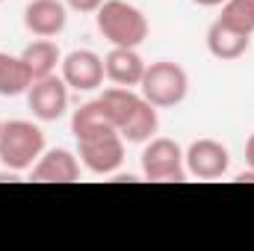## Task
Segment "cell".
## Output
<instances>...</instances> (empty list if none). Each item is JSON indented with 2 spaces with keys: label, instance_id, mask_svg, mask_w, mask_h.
I'll list each match as a JSON object with an SVG mask.
<instances>
[{
  "label": "cell",
  "instance_id": "obj_9",
  "mask_svg": "<svg viewBox=\"0 0 254 251\" xmlns=\"http://www.w3.org/2000/svg\"><path fill=\"white\" fill-rule=\"evenodd\" d=\"M63 80L68 83V89L74 92H95L104 83V57H98L89 48L71 51L68 57H63Z\"/></svg>",
  "mask_w": 254,
  "mask_h": 251
},
{
  "label": "cell",
  "instance_id": "obj_19",
  "mask_svg": "<svg viewBox=\"0 0 254 251\" xmlns=\"http://www.w3.org/2000/svg\"><path fill=\"white\" fill-rule=\"evenodd\" d=\"M246 166L254 169V133L249 136V142H246Z\"/></svg>",
  "mask_w": 254,
  "mask_h": 251
},
{
  "label": "cell",
  "instance_id": "obj_21",
  "mask_svg": "<svg viewBox=\"0 0 254 251\" xmlns=\"http://www.w3.org/2000/svg\"><path fill=\"white\" fill-rule=\"evenodd\" d=\"M195 6H204V9H216V6H222L225 0H192Z\"/></svg>",
  "mask_w": 254,
  "mask_h": 251
},
{
  "label": "cell",
  "instance_id": "obj_11",
  "mask_svg": "<svg viewBox=\"0 0 254 251\" xmlns=\"http://www.w3.org/2000/svg\"><path fill=\"white\" fill-rule=\"evenodd\" d=\"M30 178L39 184H74L80 178V160L68 148H51L36 160Z\"/></svg>",
  "mask_w": 254,
  "mask_h": 251
},
{
  "label": "cell",
  "instance_id": "obj_16",
  "mask_svg": "<svg viewBox=\"0 0 254 251\" xmlns=\"http://www.w3.org/2000/svg\"><path fill=\"white\" fill-rule=\"evenodd\" d=\"M30 83H33V74H30V68L24 65V60L15 57V54L0 51V98L27 95Z\"/></svg>",
  "mask_w": 254,
  "mask_h": 251
},
{
  "label": "cell",
  "instance_id": "obj_15",
  "mask_svg": "<svg viewBox=\"0 0 254 251\" xmlns=\"http://www.w3.org/2000/svg\"><path fill=\"white\" fill-rule=\"evenodd\" d=\"M21 60L30 68L33 80H39V77L57 74V68L63 65V54H60V48H57L54 39H36V42H30L21 51Z\"/></svg>",
  "mask_w": 254,
  "mask_h": 251
},
{
  "label": "cell",
  "instance_id": "obj_12",
  "mask_svg": "<svg viewBox=\"0 0 254 251\" xmlns=\"http://www.w3.org/2000/svg\"><path fill=\"white\" fill-rule=\"evenodd\" d=\"M145 60L139 57L136 48H113L107 57H104V77L113 83V86H139L142 83V74H145Z\"/></svg>",
  "mask_w": 254,
  "mask_h": 251
},
{
  "label": "cell",
  "instance_id": "obj_22",
  "mask_svg": "<svg viewBox=\"0 0 254 251\" xmlns=\"http://www.w3.org/2000/svg\"><path fill=\"white\" fill-rule=\"evenodd\" d=\"M0 127H3V122H0Z\"/></svg>",
  "mask_w": 254,
  "mask_h": 251
},
{
  "label": "cell",
  "instance_id": "obj_1",
  "mask_svg": "<svg viewBox=\"0 0 254 251\" xmlns=\"http://www.w3.org/2000/svg\"><path fill=\"white\" fill-rule=\"evenodd\" d=\"M98 98L104 101L113 125L125 142L142 145V142L154 139V133L160 127V116H157V107L142 98V92H133L127 86H110Z\"/></svg>",
  "mask_w": 254,
  "mask_h": 251
},
{
  "label": "cell",
  "instance_id": "obj_8",
  "mask_svg": "<svg viewBox=\"0 0 254 251\" xmlns=\"http://www.w3.org/2000/svg\"><path fill=\"white\" fill-rule=\"evenodd\" d=\"M184 163H187V175H192V178H198V181H219L231 169V154L216 139H195L184 151Z\"/></svg>",
  "mask_w": 254,
  "mask_h": 251
},
{
  "label": "cell",
  "instance_id": "obj_6",
  "mask_svg": "<svg viewBox=\"0 0 254 251\" xmlns=\"http://www.w3.org/2000/svg\"><path fill=\"white\" fill-rule=\"evenodd\" d=\"M77 157L92 175H116L125 163V139L119 130L77 139Z\"/></svg>",
  "mask_w": 254,
  "mask_h": 251
},
{
  "label": "cell",
  "instance_id": "obj_23",
  "mask_svg": "<svg viewBox=\"0 0 254 251\" xmlns=\"http://www.w3.org/2000/svg\"><path fill=\"white\" fill-rule=\"evenodd\" d=\"M0 3H3V0H0Z\"/></svg>",
  "mask_w": 254,
  "mask_h": 251
},
{
  "label": "cell",
  "instance_id": "obj_3",
  "mask_svg": "<svg viewBox=\"0 0 254 251\" xmlns=\"http://www.w3.org/2000/svg\"><path fill=\"white\" fill-rule=\"evenodd\" d=\"M45 154V133L42 127L27 119H12L0 127V163L9 172H30L36 160Z\"/></svg>",
  "mask_w": 254,
  "mask_h": 251
},
{
  "label": "cell",
  "instance_id": "obj_14",
  "mask_svg": "<svg viewBox=\"0 0 254 251\" xmlns=\"http://www.w3.org/2000/svg\"><path fill=\"white\" fill-rule=\"evenodd\" d=\"M113 130H116V125H113V119H110V113H107L101 98L80 104L74 110V116H71L74 139H89V136H101V133H113Z\"/></svg>",
  "mask_w": 254,
  "mask_h": 251
},
{
  "label": "cell",
  "instance_id": "obj_10",
  "mask_svg": "<svg viewBox=\"0 0 254 251\" xmlns=\"http://www.w3.org/2000/svg\"><path fill=\"white\" fill-rule=\"evenodd\" d=\"M68 24L65 0H30L24 6V27L36 39H54Z\"/></svg>",
  "mask_w": 254,
  "mask_h": 251
},
{
  "label": "cell",
  "instance_id": "obj_20",
  "mask_svg": "<svg viewBox=\"0 0 254 251\" xmlns=\"http://www.w3.org/2000/svg\"><path fill=\"white\" fill-rule=\"evenodd\" d=\"M237 181H240V184H254V169H246V172H240V175H237Z\"/></svg>",
  "mask_w": 254,
  "mask_h": 251
},
{
  "label": "cell",
  "instance_id": "obj_4",
  "mask_svg": "<svg viewBox=\"0 0 254 251\" xmlns=\"http://www.w3.org/2000/svg\"><path fill=\"white\" fill-rule=\"evenodd\" d=\"M139 92L157 110L178 107L190 92V74L184 71V65L172 63V60H157V63H151L145 68Z\"/></svg>",
  "mask_w": 254,
  "mask_h": 251
},
{
  "label": "cell",
  "instance_id": "obj_7",
  "mask_svg": "<svg viewBox=\"0 0 254 251\" xmlns=\"http://www.w3.org/2000/svg\"><path fill=\"white\" fill-rule=\"evenodd\" d=\"M27 107L39 122H57L68 113V83L63 74H48L30 83L27 89Z\"/></svg>",
  "mask_w": 254,
  "mask_h": 251
},
{
  "label": "cell",
  "instance_id": "obj_18",
  "mask_svg": "<svg viewBox=\"0 0 254 251\" xmlns=\"http://www.w3.org/2000/svg\"><path fill=\"white\" fill-rule=\"evenodd\" d=\"M101 3L104 0H65V6L74 9V12H80V15H95Z\"/></svg>",
  "mask_w": 254,
  "mask_h": 251
},
{
  "label": "cell",
  "instance_id": "obj_2",
  "mask_svg": "<svg viewBox=\"0 0 254 251\" xmlns=\"http://www.w3.org/2000/svg\"><path fill=\"white\" fill-rule=\"evenodd\" d=\"M95 24L113 48H139L148 39V18L133 0H104L95 12Z\"/></svg>",
  "mask_w": 254,
  "mask_h": 251
},
{
  "label": "cell",
  "instance_id": "obj_5",
  "mask_svg": "<svg viewBox=\"0 0 254 251\" xmlns=\"http://www.w3.org/2000/svg\"><path fill=\"white\" fill-rule=\"evenodd\" d=\"M142 175L154 184H181L187 181V163L184 148L175 139H148L142 151Z\"/></svg>",
  "mask_w": 254,
  "mask_h": 251
},
{
  "label": "cell",
  "instance_id": "obj_13",
  "mask_svg": "<svg viewBox=\"0 0 254 251\" xmlns=\"http://www.w3.org/2000/svg\"><path fill=\"white\" fill-rule=\"evenodd\" d=\"M249 48H252V36H249V33L234 30V27H228V24L219 21V18L210 24V30H207V51H210V57H216V60H222V63H234V60H240Z\"/></svg>",
  "mask_w": 254,
  "mask_h": 251
},
{
  "label": "cell",
  "instance_id": "obj_17",
  "mask_svg": "<svg viewBox=\"0 0 254 251\" xmlns=\"http://www.w3.org/2000/svg\"><path fill=\"white\" fill-rule=\"evenodd\" d=\"M219 21H225L234 30H243V33L254 36V0H225Z\"/></svg>",
  "mask_w": 254,
  "mask_h": 251
}]
</instances>
